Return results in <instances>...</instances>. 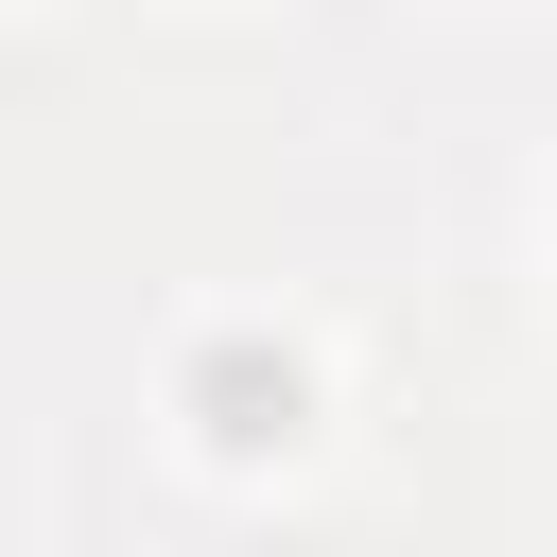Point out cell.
I'll return each instance as SVG.
<instances>
[{
	"label": "cell",
	"mask_w": 557,
	"mask_h": 557,
	"mask_svg": "<svg viewBox=\"0 0 557 557\" xmlns=\"http://www.w3.org/2000/svg\"><path fill=\"white\" fill-rule=\"evenodd\" d=\"M209 435H226V453L296 435V366H244V348H226V366H209Z\"/></svg>",
	"instance_id": "6da1fadb"
}]
</instances>
